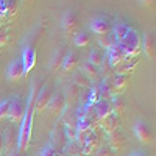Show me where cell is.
<instances>
[{
  "mask_svg": "<svg viewBox=\"0 0 156 156\" xmlns=\"http://www.w3.org/2000/svg\"><path fill=\"white\" fill-rule=\"evenodd\" d=\"M139 2H140L142 5H144V6H148V8L154 5V0H139Z\"/></svg>",
  "mask_w": 156,
  "mask_h": 156,
  "instance_id": "obj_38",
  "label": "cell"
},
{
  "mask_svg": "<svg viewBox=\"0 0 156 156\" xmlns=\"http://www.w3.org/2000/svg\"><path fill=\"white\" fill-rule=\"evenodd\" d=\"M39 156H59V154H58V151H56V148L53 145L48 144V145L44 147V150L41 153H39Z\"/></svg>",
  "mask_w": 156,
  "mask_h": 156,
  "instance_id": "obj_35",
  "label": "cell"
},
{
  "mask_svg": "<svg viewBox=\"0 0 156 156\" xmlns=\"http://www.w3.org/2000/svg\"><path fill=\"white\" fill-rule=\"evenodd\" d=\"M22 2H31V0H22Z\"/></svg>",
  "mask_w": 156,
  "mask_h": 156,
  "instance_id": "obj_42",
  "label": "cell"
},
{
  "mask_svg": "<svg viewBox=\"0 0 156 156\" xmlns=\"http://www.w3.org/2000/svg\"><path fill=\"white\" fill-rule=\"evenodd\" d=\"M129 156H147V154H145V153H142V151H133Z\"/></svg>",
  "mask_w": 156,
  "mask_h": 156,
  "instance_id": "obj_40",
  "label": "cell"
},
{
  "mask_svg": "<svg viewBox=\"0 0 156 156\" xmlns=\"http://www.w3.org/2000/svg\"><path fill=\"white\" fill-rule=\"evenodd\" d=\"M50 97H51V90L50 87L45 84L42 86V89L39 90V92L34 95V103H33V106H34V111L37 112H42L47 109L48 106V101H50Z\"/></svg>",
  "mask_w": 156,
  "mask_h": 156,
  "instance_id": "obj_5",
  "label": "cell"
},
{
  "mask_svg": "<svg viewBox=\"0 0 156 156\" xmlns=\"http://www.w3.org/2000/svg\"><path fill=\"white\" fill-rule=\"evenodd\" d=\"M9 105H11V98H5V100L0 101V120H3L8 117Z\"/></svg>",
  "mask_w": 156,
  "mask_h": 156,
  "instance_id": "obj_32",
  "label": "cell"
},
{
  "mask_svg": "<svg viewBox=\"0 0 156 156\" xmlns=\"http://www.w3.org/2000/svg\"><path fill=\"white\" fill-rule=\"evenodd\" d=\"M134 134L137 137L139 142H142V144H151L153 142V131H151V126L145 122V120H137L134 123Z\"/></svg>",
  "mask_w": 156,
  "mask_h": 156,
  "instance_id": "obj_3",
  "label": "cell"
},
{
  "mask_svg": "<svg viewBox=\"0 0 156 156\" xmlns=\"http://www.w3.org/2000/svg\"><path fill=\"white\" fill-rule=\"evenodd\" d=\"M23 112H25V105L22 103V100L19 97L11 98V105H9V111H8V119L11 122L20 123L22 117H23Z\"/></svg>",
  "mask_w": 156,
  "mask_h": 156,
  "instance_id": "obj_6",
  "label": "cell"
},
{
  "mask_svg": "<svg viewBox=\"0 0 156 156\" xmlns=\"http://www.w3.org/2000/svg\"><path fill=\"white\" fill-rule=\"evenodd\" d=\"M81 72L89 78L90 81H94V80H97L98 78V67H95V66H92V64L90 62H84L83 64V69H81Z\"/></svg>",
  "mask_w": 156,
  "mask_h": 156,
  "instance_id": "obj_29",
  "label": "cell"
},
{
  "mask_svg": "<svg viewBox=\"0 0 156 156\" xmlns=\"http://www.w3.org/2000/svg\"><path fill=\"white\" fill-rule=\"evenodd\" d=\"M154 45H156V42H154V36L151 34V33H145L144 34V37H142V47H140V50L145 53V56L148 58V59H154V56H156V48H154Z\"/></svg>",
  "mask_w": 156,
  "mask_h": 156,
  "instance_id": "obj_10",
  "label": "cell"
},
{
  "mask_svg": "<svg viewBox=\"0 0 156 156\" xmlns=\"http://www.w3.org/2000/svg\"><path fill=\"white\" fill-rule=\"evenodd\" d=\"M75 45L76 47H86V45H89V42H90V36L86 33V31H80V33H76L75 34Z\"/></svg>",
  "mask_w": 156,
  "mask_h": 156,
  "instance_id": "obj_31",
  "label": "cell"
},
{
  "mask_svg": "<svg viewBox=\"0 0 156 156\" xmlns=\"http://www.w3.org/2000/svg\"><path fill=\"white\" fill-rule=\"evenodd\" d=\"M22 66H23V72L27 75L30 70H33V67L36 66V50L33 47H25L23 51H22Z\"/></svg>",
  "mask_w": 156,
  "mask_h": 156,
  "instance_id": "obj_8",
  "label": "cell"
},
{
  "mask_svg": "<svg viewBox=\"0 0 156 156\" xmlns=\"http://www.w3.org/2000/svg\"><path fill=\"white\" fill-rule=\"evenodd\" d=\"M23 75H25V72H23L22 61H20V59H12V61L9 62L8 69H6L8 80H9V81H19Z\"/></svg>",
  "mask_w": 156,
  "mask_h": 156,
  "instance_id": "obj_9",
  "label": "cell"
},
{
  "mask_svg": "<svg viewBox=\"0 0 156 156\" xmlns=\"http://www.w3.org/2000/svg\"><path fill=\"white\" fill-rule=\"evenodd\" d=\"M34 95H36V86L33 84L30 89V94L27 98V103H25V112L20 122V128L17 133V147L19 151H25L30 145V139H31V129H33V117H34Z\"/></svg>",
  "mask_w": 156,
  "mask_h": 156,
  "instance_id": "obj_1",
  "label": "cell"
},
{
  "mask_svg": "<svg viewBox=\"0 0 156 156\" xmlns=\"http://www.w3.org/2000/svg\"><path fill=\"white\" fill-rule=\"evenodd\" d=\"M111 84H112V89H114V94H119L122 92L123 89L128 87L129 84V76L128 75H114V78H111Z\"/></svg>",
  "mask_w": 156,
  "mask_h": 156,
  "instance_id": "obj_21",
  "label": "cell"
},
{
  "mask_svg": "<svg viewBox=\"0 0 156 156\" xmlns=\"http://www.w3.org/2000/svg\"><path fill=\"white\" fill-rule=\"evenodd\" d=\"M94 156H112V151L109 147H98Z\"/></svg>",
  "mask_w": 156,
  "mask_h": 156,
  "instance_id": "obj_36",
  "label": "cell"
},
{
  "mask_svg": "<svg viewBox=\"0 0 156 156\" xmlns=\"http://www.w3.org/2000/svg\"><path fill=\"white\" fill-rule=\"evenodd\" d=\"M78 95H80V87H78L76 84H69L67 87H66V103L67 105H72V103L78 98Z\"/></svg>",
  "mask_w": 156,
  "mask_h": 156,
  "instance_id": "obj_26",
  "label": "cell"
},
{
  "mask_svg": "<svg viewBox=\"0 0 156 156\" xmlns=\"http://www.w3.org/2000/svg\"><path fill=\"white\" fill-rule=\"evenodd\" d=\"M98 87V95H100V100H109L112 95H114V89H112V84H111V78H105L100 84H97Z\"/></svg>",
  "mask_w": 156,
  "mask_h": 156,
  "instance_id": "obj_20",
  "label": "cell"
},
{
  "mask_svg": "<svg viewBox=\"0 0 156 156\" xmlns=\"http://www.w3.org/2000/svg\"><path fill=\"white\" fill-rule=\"evenodd\" d=\"M81 147H84L83 148L84 154H89V153H92L94 150H97L100 147V136L97 134V131H94V129H92V131H89Z\"/></svg>",
  "mask_w": 156,
  "mask_h": 156,
  "instance_id": "obj_12",
  "label": "cell"
},
{
  "mask_svg": "<svg viewBox=\"0 0 156 156\" xmlns=\"http://www.w3.org/2000/svg\"><path fill=\"white\" fill-rule=\"evenodd\" d=\"M98 100H100V95H98V87H97V86H94L92 89H90V92H89V97H87V105L94 106Z\"/></svg>",
  "mask_w": 156,
  "mask_h": 156,
  "instance_id": "obj_33",
  "label": "cell"
},
{
  "mask_svg": "<svg viewBox=\"0 0 156 156\" xmlns=\"http://www.w3.org/2000/svg\"><path fill=\"white\" fill-rule=\"evenodd\" d=\"M76 23H78V19H76V14L75 11L69 9L62 14V19H61V25L62 28L66 30L67 33H73L75 28H76Z\"/></svg>",
  "mask_w": 156,
  "mask_h": 156,
  "instance_id": "obj_14",
  "label": "cell"
},
{
  "mask_svg": "<svg viewBox=\"0 0 156 156\" xmlns=\"http://www.w3.org/2000/svg\"><path fill=\"white\" fill-rule=\"evenodd\" d=\"M100 126L105 129L106 134H109V133L115 131V129H119V126H120V117L117 114H114V112H111L109 115L105 117V119L100 120Z\"/></svg>",
  "mask_w": 156,
  "mask_h": 156,
  "instance_id": "obj_11",
  "label": "cell"
},
{
  "mask_svg": "<svg viewBox=\"0 0 156 156\" xmlns=\"http://www.w3.org/2000/svg\"><path fill=\"white\" fill-rule=\"evenodd\" d=\"M16 144H17V133L14 131V128L9 126L3 134V150L11 151Z\"/></svg>",
  "mask_w": 156,
  "mask_h": 156,
  "instance_id": "obj_22",
  "label": "cell"
},
{
  "mask_svg": "<svg viewBox=\"0 0 156 156\" xmlns=\"http://www.w3.org/2000/svg\"><path fill=\"white\" fill-rule=\"evenodd\" d=\"M137 67V59L136 58H126L125 61H122L119 66H117V75H128L133 73Z\"/></svg>",
  "mask_w": 156,
  "mask_h": 156,
  "instance_id": "obj_18",
  "label": "cell"
},
{
  "mask_svg": "<svg viewBox=\"0 0 156 156\" xmlns=\"http://www.w3.org/2000/svg\"><path fill=\"white\" fill-rule=\"evenodd\" d=\"M64 106H66V100H64V95L61 92H56V94H51L50 97V101H48V109L51 111V114H61Z\"/></svg>",
  "mask_w": 156,
  "mask_h": 156,
  "instance_id": "obj_13",
  "label": "cell"
},
{
  "mask_svg": "<svg viewBox=\"0 0 156 156\" xmlns=\"http://www.w3.org/2000/svg\"><path fill=\"white\" fill-rule=\"evenodd\" d=\"M66 148H67V153H69L70 156H75V154H78V153L81 151L80 144H78L76 140H70V144H69V145H66Z\"/></svg>",
  "mask_w": 156,
  "mask_h": 156,
  "instance_id": "obj_34",
  "label": "cell"
},
{
  "mask_svg": "<svg viewBox=\"0 0 156 156\" xmlns=\"http://www.w3.org/2000/svg\"><path fill=\"white\" fill-rule=\"evenodd\" d=\"M119 45L122 47V50L125 51L126 58H136L140 53V47H142V37L136 30H131L126 37L122 42H119Z\"/></svg>",
  "mask_w": 156,
  "mask_h": 156,
  "instance_id": "obj_2",
  "label": "cell"
},
{
  "mask_svg": "<svg viewBox=\"0 0 156 156\" xmlns=\"http://www.w3.org/2000/svg\"><path fill=\"white\" fill-rule=\"evenodd\" d=\"M109 103H111V109H112V112H114V114H117L119 117L125 112L126 101H125V98H123L122 95H119V94H114V95L109 98Z\"/></svg>",
  "mask_w": 156,
  "mask_h": 156,
  "instance_id": "obj_19",
  "label": "cell"
},
{
  "mask_svg": "<svg viewBox=\"0 0 156 156\" xmlns=\"http://www.w3.org/2000/svg\"><path fill=\"white\" fill-rule=\"evenodd\" d=\"M94 112H95V119H98V120H101V119H105L106 115H109L112 112L109 100H98L94 105Z\"/></svg>",
  "mask_w": 156,
  "mask_h": 156,
  "instance_id": "obj_16",
  "label": "cell"
},
{
  "mask_svg": "<svg viewBox=\"0 0 156 156\" xmlns=\"http://www.w3.org/2000/svg\"><path fill=\"white\" fill-rule=\"evenodd\" d=\"M3 153V134H0V156Z\"/></svg>",
  "mask_w": 156,
  "mask_h": 156,
  "instance_id": "obj_39",
  "label": "cell"
},
{
  "mask_svg": "<svg viewBox=\"0 0 156 156\" xmlns=\"http://www.w3.org/2000/svg\"><path fill=\"white\" fill-rule=\"evenodd\" d=\"M51 140H53V147H64L66 145V134H64V129H53L51 131Z\"/></svg>",
  "mask_w": 156,
  "mask_h": 156,
  "instance_id": "obj_27",
  "label": "cell"
},
{
  "mask_svg": "<svg viewBox=\"0 0 156 156\" xmlns=\"http://www.w3.org/2000/svg\"><path fill=\"white\" fill-rule=\"evenodd\" d=\"M106 59L112 67H117L122 61L126 59V55H125V51L122 50V47L119 44H114L111 48L106 50Z\"/></svg>",
  "mask_w": 156,
  "mask_h": 156,
  "instance_id": "obj_7",
  "label": "cell"
},
{
  "mask_svg": "<svg viewBox=\"0 0 156 156\" xmlns=\"http://www.w3.org/2000/svg\"><path fill=\"white\" fill-rule=\"evenodd\" d=\"M133 28L129 27V25L126 23V22H117L114 27H112V34H114V37H115V41H117V44L119 42H122L123 39L126 37V34L131 31Z\"/></svg>",
  "mask_w": 156,
  "mask_h": 156,
  "instance_id": "obj_17",
  "label": "cell"
},
{
  "mask_svg": "<svg viewBox=\"0 0 156 156\" xmlns=\"http://www.w3.org/2000/svg\"><path fill=\"white\" fill-rule=\"evenodd\" d=\"M125 144V136L122 131H119V129H115V131L109 133L108 134V147L111 150H120Z\"/></svg>",
  "mask_w": 156,
  "mask_h": 156,
  "instance_id": "obj_15",
  "label": "cell"
},
{
  "mask_svg": "<svg viewBox=\"0 0 156 156\" xmlns=\"http://www.w3.org/2000/svg\"><path fill=\"white\" fill-rule=\"evenodd\" d=\"M103 59H105L103 51H101L100 48H92V50H90V53H89L87 62H90V64H92V66H95V67H100L101 62H103Z\"/></svg>",
  "mask_w": 156,
  "mask_h": 156,
  "instance_id": "obj_25",
  "label": "cell"
},
{
  "mask_svg": "<svg viewBox=\"0 0 156 156\" xmlns=\"http://www.w3.org/2000/svg\"><path fill=\"white\" fill-rule=\"evenodd\" d=\"M76 64H78V56L75 51H69V53H66V56H64L62 59V66L61 69L62 70H66V72H70L76 67Z\"/></svg>",
  "mask_w": 156,
  "mask_h": 156,
  "instance_id": "obj_24",
  "label": "cell"
},
{
  "mask_svg": "<svg viewBox=\"0 0 156 156\" xmlns=\"http://www.w3.org/2000/svg\"><path fill=\"white\" fill-rule=\"evenodd\" d=\"M9 156H22V153H20L19 150H16V151H12V153H11Z\"/></svg>",
  "mask_w": 156,
  "mask_h": 156,
  "instance_id": "obj_41",
  "label": "cell"
},
{
  "mask_svg": "<svg viewBox=\"0 0 156 156\" xmlns=\"http://www.w3.org/2000/svg\"><path fill=\"white\" fill-rule=\"evenodd\" d=\"M90 30H92L94 33H97L98 36L100 34H106V33H111L112 23L105 16H95V17L90 19Z\"/></svg>",
  "mask_w": 156,
  "mask_h": 156,
  "instance_id": "obj_4",
  "label": "cell"
},
{
  "mask_svg": "<svg viewBox=\"0 0 156 156\" xmlns=\"http://www.w3.org/2000/svg\"><path fill=\"white\" fill-rule=\"evenodd\" d=\"M6 42H8V31L0 30V47H5Z\"/></svg>",
  "mask_w": 156,
  "mask_h": 156,
  "instance_id": "obj_37",
  "label": "cell"
},
{
  "mask_svg": "<svg viewBox=\"0 0 156 156\" xmlns=\"http://www.w3.org/2000/svg\"><path fill=\"white\" fill-rule=\"evenodd\" d=\"M66 56V48L64 47H58L53 55H51V59H50V69L51 70H59L61 66H62V59Z\"/></svg>",
  "mask_w": 156,
  "mask_h": 156,
  "instance_id": "obj_23",
  "label": "cell"
},
{
  "mask_svg": "<svg viewBox=\"0 0 156 156\" xmlns=\"http://www.w3.org/2000/svg\"><path fill=\"white\" fill-rule=\"evenodd\" d=\"M98 44H100V47H103L105 50H108V48H111L114 44H117V41H115V37H114L112 33H106V34H100V36H98Z\"/></svg>",
  "mask_w": 156,
  "mask_h": 156,
  "instance_id": "obj_28",
  "label": "cell"
},
{
  "mask_svg": "<svg viewBox=\"0 0 156 156\" xmlns=\"http://www.w3.org/2000/svg\"><path fill=\"white\" fill-rule=\"evenodd\" d=\"M73 84H76L78 87H89L90 86V80L83 72H76L73 75Z\"/></svg>",
  "mask_w": 156,
  "mask_h": 156,
  "instance_id": "obj_30",
  "label": "cell"
}]
</instances>
